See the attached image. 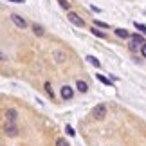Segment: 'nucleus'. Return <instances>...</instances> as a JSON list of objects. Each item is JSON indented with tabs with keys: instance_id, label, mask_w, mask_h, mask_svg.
I'll return each instance as SVG.
<instances>
[{
	"instance_id": "obj_1",
	"label": "nucleus",
	"mask_w": 146,
	"mask_h": 146,
	"mask_svg": "<svg viewBox=\"0 0 146 146\" xmlns=\"http://www.w3.org/2000/svg\"><path fill=\"white\" fill-rule=\"evenodd\" d=\"M144 45V38L141 35H132L130 38H128V49L132 50V52H135V50H139Z\"/></svg>"
},
{
	"instance_id": "obj_2",
	"label": "nucleus",
	"mask_w": 146,
	"mask_h": 146,
	"mask_svg": "<svg viewBox=\"0 0 146 146\" xmlns=\"http://www.w3.org/2000/svg\"><path fill=\"white\" fill-rule=\"evenodd\" d=\"M9 18H11V22H13L18 29H25V27H27V22H25L24 16H20V15H16V13H11Z\"/></svg>"
},
{
	"instance_id": "obj_3",
	"label": "nucleus",
	"mask_w": 146,
	"mask_h": 146,
	"mask_svg": "<svg viewBox=\"0 0 146 146\" xmlns=\"http://www.w3.org/2000/svg\"><path fill=\"white\" fill-rule=\"evenodd\" d=\"M67 18H69V20H70V24H74L76 27H83V25H85V20H83L78 13H74V11H69Z\"/></svg>"
},
{
	"instance_id": "obj_4",
	"label": "nucleus",
	"mask_w": 146,
	"mask_h": 146,
	"mask_svg": "<svg viewBox=\"0 0 146 146\" xmlns=\"http://www.w3.org/2000/svg\"><path fill=\"white\" fill-rule=\"evenodd\" d=\"M92 115L96 117L98 121H101V119H105V117H106V106H105L103 103H99V105L96 106V108L92 110Z\"/></svg>"
},
{
	"instance_id": "obj_5",
	"label": "nucleus",
	"mask_w": 146,
	"mask_h": 146,
	"mask_svg": "<svg viewBox=\"0 0 146 146\" xmlns=\"http://www.w3.org/2000/svg\"><path fill=\"white\" fill-rule=\"evenodd\" d=\"M4 133L7 137H16V135H18V128H16L15 125H5L4 126Z\"/></svg>"
},
{
	"instance_id": "obj_6",
	"label": "nucleus",
	"mask_w": 146,
	"mask_h": 146,
	"mask_svg": "<svg viewBox=\"0 0 146 146\" xmlns=\"http://www.w3.org/2000/svg\"><path fill=\"white\" fill-rule=\"evenodd\" d=\"M61 98H63V99H72V98H74V90H72L69 85L61 87Z\"/></svg>"
},
{
	"instance_id": "obj_7",
	"label": "nucleus",
	"mask_w": 146,
	"mask_h": 146,
	"mask_svg": "<svg viewBox=\"0 0 146 146\" xmlns=\"http://www.w3.org/2000/svg\"><path fill=\"white\" fill-rule=\"evenodd\" d=\"M52 58L56 60V63H63V61L67 60V54L61 52V50H54V52H52Z\"/></svg>"
},
{
	"instance_id": "obj_8",
	"label": "nucleus",
	"mask_w": 146,
	"mask_h": 146,
	"mask_svg": "<svg viewBox=\"0 0 146 146\" xmlns=\"http://www.w3.org/2000/svg\"><path fill=\"white\" fill-rule=\"evenodd\" d=\"M5 117H7V119L13 123V121H16V117H18V112H16L15 108H9L7 112H5Z\"/></svg>"
},
{
	"instance_id": "obj_9",
	"label": "nucleus",
	"mask_w": 146,
	"mask_h": 146,
	"mask_svg": "<svg viewBox=\"0 0 146 146\" xmlns=\"http://www.w3.org/2000/svg\"><path fill=\"white\" fill-rule=\"evenodd\" d=\"M76 88H78V90H80L81 94H85V92H88V85H87V81H78L76 83Z\"/></svg>"
},
{
	"instance_id": "obj_10",
	"label": "nucleus",
	"mask_w": 146,
	"mask_h": 146,
	"mask_svg": "<svg viewBox=\"0 0 146 146\" xmlns=\"http://www.w3.org/2000/svg\"><path fill=\"white\" fill-rule=\"evenodd\" d=\"M115 35L119 36V38H130V36H132L130 33H128L126 29H123V27H119V29H115Z\"/></svg>"
},
{
	"instance_id": "obj_11",
	"label": "nucleus",
	"mask_w": 146,
	"mask_h": 146,
	"mask_svg": "<svg viewBox=\"0 0 146 146\" xmlns=\"http://www.w3.org/2000/svg\"><path fill=\"white\" fill-rule=\"evenodd\" d=\"M87 61H88V63H90V65H94V67H96V69H99V67H101L99 60L96 58V56H87Z\"/></svg>"
},
{
	"instance_id": "obj_12",
	"label": "nucleus",
	"mask_w": 146,
	"mask_h": 146,
	"mask_svg": "<svg viewBox=\"0 0 146 146\" xmlns=\"http://www.w3.org/2000/svg\"><path fill=\"white\" fill-rule=\"evenodd\" d=\"M33 31H35L36 36H43V33H45V31H43V27L38 25V24H33Z\"/></svg>"
},
{
	"instance_id": "obj_13",
	"label": "nucleus",
	"mask_w": 146,
	"mask_h": 146,
	"mask_svg": "<svg viewBox=\"0 0 146 146\" xmlns=\"http://www.w3.org/2000/svg\"><path fill=\"white\" fill-rule=\"evenodd\" d=\"M90 31H92V35H94V36H99V38H106V35H105L103 31H99L98 27H92Z\"/></svg>"
},
{
	"instance_id": "obj_14",
	"label": "nucleus",
	"mask_w": 146,
	"mask_h": 146,
	"mask_svg": "<svg viewBox=\"0 0 146 146\" xmlns=\"http://www.w3.org/2000/svg\"><path fill=\"white\" fill-rule=\"evenodd\" d=\"M96 78H98V80H99L101 83H103V85H106V87H112V83H110V80H106L105 76H101V74H96Z\"/></svg>"
},
{
	"instance_id": "obj_15",
	"label": "nucleus",
	"mask_w": 146,
	"mask_h": 146,
	"mask_svg": "<svg viewBox=\"0 0 146 146\" xmlns=\"http://www.w3.org/2000/svg\"><path fill=\"white\" fill-rule=\"evenodd\" d=\"M60 5H61V9H65V11H70V4H69V0H58Z\"/></svg>"
},
{
	"instance_id": "obj_16",
	"label": "nucleus",
	"mask_w": 146,
	"mask_h": 146,
	"mask_svg": "<svg viewBox=\"0 0 146 146\" xmlns=\"http://www.w3.org/2000/svg\"><path fill=\"white\" fill-rule=\"evenodd\" d=\"M56 146H70V144L67 143V139H63V137H58V139H56Z\"/></svg>"
},
{
	"instance_id": "obj_17",
	"label": "nucleus",
	"mask_w": 146,
	"mask_h": 146,
	"mask_svg": "<svg viewBox=\"0 0 146 146\" xmlns=\"http://www.w3.org/2000/svg\"><path fill=\"white\" fill-rule=\"evenodd\" d=\"M45 90H47V94H49V96L54 99V92H52V87H50V83H49V81L45 83Z\"/></svg>"
},
{
	"instance_id": "obj_18",
	"label": "nucleus",
	"mask_w": 146,
	"mask_h": 146,
	"mask_svg": "<svg viewBox=\"0 0 146 146\" xmlns=\"http://www.w3.org/2000/svg\"><path fill=\"white\" fill-rule=\"evenodd\" d=\"M65 132H67V133H69V135H70V137H74V135H76V132H74V128H72L70 125H67V126H65Z\"/></svg>"
},
{
	"instance_id": "obj_19",
	"label": "nucleus",
	"mask_w": 146,
	"mask_h": 146,
	"mask_svg": "<svg viewBox=\"0 0 146 146\" xmlns=\"http://www.w3.org/2000/svg\"><path fill=\"white\" fill-rule=\"evenodd\" d=\"M94 27H103V29H106V27H108V24H105V22H99V20H94Z\"/></svg>"
},
{
	"instance_id": "obj_20",
	"label": "nucleus",
	"mask_w": 146,
	"mask_h": 146,
	"mask_svg": "<svg viewBox=\"0 0 146 146\" xmlns=\"http://www.w3.org/2000/svg\"><path fill=\"white\" fill-rule=\"evenodd\" d=\"M133 25H135L139 31H143L144 35H146V25H144V24H139V22H135V24H133Z\"/></svg>"
},
{
	"instance_id": "obj_21",
	"label": "nucleus",
	"mask_w": 146,
	"mask_h": 146,
	"mask_svg": "<svg viewBox=\"0 0 146 146\" xmlns=\"http://www.w3.org/2000/svg\"><path fill=\"white\" fill-rule=\"evenodd\" d=\"M141 54H143V58H146V43L141 47Z\"/></svg>"
},
{
	"instance_id": "obj_22",
	"label": "nucleus",
	"mask_w": 146,
	"mask_h": 146,
	"mask_svg": "<svg viewBox=\"0 0 146 146\" xmlns=\"http://www.w3.org/2000/svg\"><path fill=\"white\" fill-rule=\"evenodd\" d=\"M9 2H16V4H22L24 0H9Z\"/></svg>"
}]
</instances>
